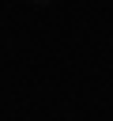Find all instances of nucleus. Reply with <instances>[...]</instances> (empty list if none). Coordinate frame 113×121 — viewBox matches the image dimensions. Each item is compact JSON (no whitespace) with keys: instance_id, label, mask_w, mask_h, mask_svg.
I'll return each instance as SVG.
<instances>
[{"instance_id":"1","label":"nucleus","mask_w":113,"mask_h":121,"mask_svg":"<svg viewBox=\"0 0 113 121\" xmlns=\"http://www.w3.org/2000/svg\"><path fill=\"white\" fill-rule=\"evenodd\" d=\"M30 4H38V8H45V4H53V0H30Z\"/></svg>"}]
</instances>
